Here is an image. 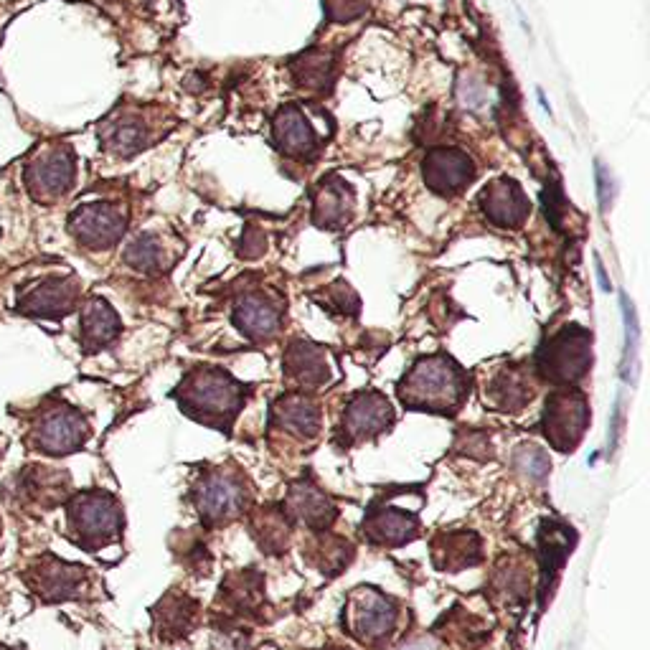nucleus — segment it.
<instances>
[{"label":"nucleus","mask_w":650,"mask_h":650,"mask_svg":"<svg viewBox=\"0 0 650 650\" xmlns=\"http://www.w3.org/2000/svg\"><path fill=\"white\" fill-rule=\"evenodd\" d=\"M183 412L214 430L229 432L247 399V386L216 366H199L188 371L173 392Z\"/></svg>","instance_id":"1"},{"label":"nucleus","mask_w":650,"mask_h":650,"mask_svg":"<svg viewBox=\"0 0 650 650\" xmlns=\"http://www.w3.org/2000/svg\"><path fill=\"white\" fill-rule=\"evenodd\" d=\"M470 379L455 359L437 353L414 361L399 381V399L407 409L432 414H455L468 399Z\"/></svg>","instance_id":"2"},{"label":"nucleus","mask_w":650,"mask_h":650,"mask_svg":"<svg viewBox=\"0 0 650 650\" xmlns=\"http://www.w3.org/2000/svg\"><path fill=\"white\" fill-rule=\"evenodd\" d=\"M191 498L201 521L209 529H221L244 516L252 501V488L237 468H209L191 488Z\"/></svg>","instance_id":"3"},{"label":"nucleus","mask_w":650,"mask_h":650,"mask_svg":"<svg viewBox=\"0 0 650 650\" xmlns=\"http://www.w3.org/2000/svg\"><path fill=\"white\" fill-rule=\"evenodd\" d=\"M122 524L120 503L107 491L79 493L69 503V536L84 551H100L120 541Z\"/></svg>","instance_id":"4"},{"label":"nucleus","mask_w":650,"mask_h":650,"mask_svg":"<svg viewBox=\"0 0 650 650\" xmlns=\"http://www.w3.org/2000/svg\"><path fill=\"white\" fill-rule=\"evenodd\" d=\"M592 369V333L582 325H564L536 351V371L546 381L572 386Z\"/></svg>","instance_id":"5"},{"label":"nucleus","mask_w":650,"mask_h":650,"mask_svg":"<svg viewBox=\"0 0 650 650\" xmlns=\"http://www.w3.org/2000/svg\"><path fill=\"white\" fill-rule=\"evenodd\" d=\"M399 605L376 587H359L348 595L343 625L348 635L364 645H384L397 633Z\"/></svg>","instance_id":"6"},{"label":"nucleus","mask_w":650,"mask_h":650,"mask_svg":"<svg viewBox=\"0 0 650 650\" xmlns=\"http://www.w3.org/2000/svg\"><path fill=\"white\" fill-rule=\"evenodd\" d=\"M544 437L559 452H572L582 442L584 432L590 427V404L577 389H562L549 394L544 407Z\"/></svg>","instance_id":"7"},{"label":"nucleus","mask_w":650,"mask_h":650,"mask_svg":"<svg viewBox=\"0 0 650 650\" xmlns=\"http://www.w3.org/2000/svg\"><path fill=\"white\" fill-rule=\"evenodd\" d=\"M87 437L89 422L82 417V412H77L69 404H54V407L44 409L31 427L34 450L51 455V458L77 452L87 442Z\"/></svg>","instance_id":"8"},{"label":"nucleus","mask_w":650,"mask_h":650,"mask_svg":"<svg viewBox=\"0 0 650 650\" xmlns=\"http://www.w3.org/2000/svg\"><path fill=\"white\" fill-rule=\"evenodd\" d=\"M127 229V216L122 214L120 206L110 201H92L74 209L69 219V232L74 234L82 247L87 249H110L122 239Z\"/></svg>","instance_id":"9"},{"label":"nucleus","mask_w":650,"mask_h":650,"mask_svg":"<svg viewBox=\"0 0 650 650\" xmlns=\"http://www.w3.org/2000/svg\"><path fill=\"white\" fill-rule=\"evenodd\" d=\"M26 582L44 602L79 600L84 595V590H87L89 572L87 567H79V564L61 562L56 557H44L31 564Z\"/></svg>","instance_id":"10"},{"label":"nucleus","mask_w":650,"mask_h":650,"mask_svg":"<svg viewBox=\"0 0 650 650\" xmlns=\"http://www.w3.org/2000/svg\"><path fill=\"white\" fill-rule=\"evenodd\" d=\"M74 153L64 145L36 153L26 166V186L39 201H54L72 188L74 183Z\"/></svg>","instance_id":"11"},{"label":"nucleus","mask_w":650,"mask_h":650,"mask_svg":"<svg viewBox=\"0 0 650 650\" xmlns=\"http://www.w3.org/2000/svg\"><path fill=\"white\" fill-rule=\"evenodd\" d=\"M394 422V409L389 399L379 392H361L346 404L341 432L348 445L353 442L374 440L386 432Z\"/></svg>","instance_id":"12"},{"label":"nucleus","mask_w":650,"mask_h":650,"mask_svg":"<svg viewBox=\"0 0 650 650\" xmlns=\"http://www.w3.org/2000/svg\"><path fill=\"white\" fill-rule=\"evenodd\" d=\"M364 534L376 546H402L419 536L417 508H404L394 501L374 503L364 518Z\"/></svg>","instance_id":"13"},{"label":"nucleus","mask_w":650,"mask_h":650,"mask_svg":"<svg viewBox=\"0 0 650 650\" xmlns=\"http://www.w3.org/2000/svg\"><path fill=\"white\" fill-rule=\"evenodd\" d=\"M422 173L430 191L437 196H458L475 178L473 160L458 148H437L422 160Z\"/></svg>","instance_id":"14"},{"label":"nucleus","mask_w":650,"mask_h":650,"mask_svg":"<svg viewBox=\"0 0 650 650\" xmlns=\"http://www.w3.org/2000/svg\"><path fill=\"white\" fill-rule=\"evenodd\" d=\"M282 511L295 524H305L310 531H328L336 521L338 511L333 501L320 491V485L310 483V480H298L290 485Z\"/></svg>","instance_id":"15"},{"label":"nucleus","mask_w":650,"mask_h":650,"mask_svg":"<svg viewBox=\"0 0 650 650\" xmlns=\"http://www.w3.org/2000/svg\"><path fill=\"white\" fill-rule=\"evenodd\" d=\"M272 140L287 158L315 160L318 158V133L298 105H285L272 120Z\"/></svg>","instance_id":"16"},{"label":"nucleus","mask_w":650,"mask_h":650,"mask_svg":"<svg viewBox=\"0 0 650 650\" xmlns=\"http://www.w3.org/2000/svg\"><path fill=\"white\" fill-rule=\"evenodd\" d=\"M79 285L72 277H49L36 282L18 300V310L34 318H64L77 308Z\"/></svg>","instance_id":"17"},{"label":"nucleus","mask_w":650,"mask_h":650,"mask_svg":"<svg viewBox=\"0 0 650 650\" xmlns=\"http://www.w3.org/2000/svg\"><path fill=\"white\" fill-rule=\"evenodd\" d=\"M480 209L496 226L503 229H518L531 214V204L526 199L524 188L513 178H496L480 193Z\"/></svg>","instance_id":"18"},{"label":"nucleus","mask_w":650,"mask_h":650,"mask_svg":"<svg viewBox=\"0 0 650 650\" xmlns=\"http://www.w3.org/2000/svg\"><path fill=\"white\" fill-rule=\"evenodd\" d=\"M234 325L249 341H267L282 325V300L265 292H247L234 305Z\"/></svg>","instance_id":"19"},{"label":"nucleus","mask_w":650,"mask_h":650,"mask_svg":"<svg viewBox=\"0 0 650 650\" xmlns=\"http://www.w3.org/2000/svg\"><path fill=\"white\" fill-rule=\"evenodd\" d=\"M270 427L295 440H315L320 432V407L308 394H285L270 409Z\"/></svg>","instance_id":"20"},{"label":"nucleus","mask_w":650,"mask_h":650,"mask_svg":"<svg viewBox=\"0 0 650 650\" xmlns=\"http://www.w3.org/2000/svg\"><path fill=\"white\" fill-rule=\"evenodd\" d=\"M353 188L341 176L323 178L313 196V221L320 229H338L351 219Z\"/></svg>","instance_id":"21"},{"label":"nucleus","mask_w":650,"mask_h":650,"mask_svg":"<svg viewBox=\"0 0 650 650\" xmlns=\"http://www.w3.org/2000/svg\"><path fill=\"white\" fill-rule=\"evenodd\" d=\"M282 366H285V374L305 389H318L331 381V366L325 359V351L310 341H292L287 346Z\"/></svg>","instance_id":"22"},{"label":"nucleus","mask_w":650,"mask_h":650,"mask_svg":"<svg viewBox=\"0 0 650 650\" xmlns=\"http://www.w3.org/2000/svg\"><path fill=\"white\" fill-rule=\"evenodd\" d=\"M69 488H72V480L64 470H51L44 465H31L18 478V493L23 496V501L41 508H51L64 501Z\"/></svg>","instance_id":"23"},{"label":"nucleus","mask_w":650,"mask_h":650,"mask_svg":"<svg viewBox=\"0 0 650 650\" xmlns=\"http://www.w3.org/2000/svg\"><path fill=\"white\" fill-rule=\"evenodd\" d=\"M483 559V546L473 531H452L432 541V562L442 572H460Z\"/></svg>","instance_id":"24"},{"label":"nucleus","mask_w":650,"mask_h":650,"mask_svg":"<svg viewBox=\"0 0 650 650\" xmlns=\"http://www.w3.org/2000/svg\"><path fill=\"white\" fill-rule=\"evenodd\" d=\"M485 399L493 404V409H501V412L524 409L534 399V386H531L524 366H508L501 374L493 376V381L485 389Z\"/></svg>","instance_id":"25"},{"label":"nucleus","mask_w":650,"mask_h":650,"mask_svg":"<svg viewBox=\"0 0 650 650\" xmlns=\"http://www.w3.org/2000/svg\"><path fill=\"white\" fill-rule=\"evenodd\" d=\"M102 145L110 153L117 155H135L150 143V127L143 117L125 112V115H112L102 127Z\"/></svg>","instance_id":"26"},{"label":"nucleus","mask_w":650,"mask_h":650,"mask_svg":"<svg viewBox=\"0 0 650 650\" xmlns=\"http://www.w3.org/2000/svg\"><path fill=\"white\" fill-rule=\"evenodd\" d=\"M122 331V323L105 298H89L82 310V343L84 351H100L110 346Z\"/></svg>","instance_id":"27"},{"label":"nucleus","mask_w":650,"mask_h":650,"mask_svg":"<svg viewBox=\"0 0 650 650\" xmlns=\"http://www.w3.org/2000/svg\"><path fill=\"white\" fill-rule=\"evenodd\" d=\"M155 625L160 630V638L176 640L181 635L191 633V628L196 625V617H199V602L191 600L186 595H171L166 600H160V605L153 610Z\"/></svg>","instance_id":"28"},{"label":"nucleus","mask_w":650,"mask_h":650,"mask_svg":"<svg viewBox=\"0 0 650 650\" xmlns=\"http://www.w3.org/2000/svg\"><path fill=\"white\" fill-rule=\"evenodd\" d=\"M295 84L310 92H325L333 84V56L325 49H310L290 61Z\"/></svg>","instance_id":"29"},{"label":"nucleus","mask_w":650,"mask_h":650,"mask_svg":"<svg viewBox=\"0 0 650 650\" xmlns=\"http://www.w3.org/2000/svg\"><path fill=\"white\" fill-rule=\"evenodd\" d=\"M252 536L257 539V544L262 546V551H285L287 536H290V518L285 516V511L277 506L259 508L252 516Z\"/></svg>","instance_id":"30"},{"label":"nucleus","mask_w":650,"mask_h":650,"mask_svg":"<svg viewBox=\"0 0 650 650\" xmlns=\"http://www.w3.org/2000/svg\"><path fill=\"white\" fill-rule=\"evenodd\" d=\"M308 559L320 572L338 574L353 559V549L348 541L338 539V536L328 534V531H318V536H315L313 546L308 551Z\"/></svg>","instance_id":"31"},{"label":"nucleus","mask_w":650,"mask_h":650,"mask_svg":"<svg viewBox=\"0 0 650 650\" xmlns=\"http://www.w3.org/2000/svg\"><path fill=\"white\" fill-rule=\"evenodd\" d=\"M125 262L138 272H155L163 267V244L153 234L133 239L125 249Z\"/></svg>","instance_id":"32"},{"label":"nucleus","mask_w":650,"mask_h":650,"mask_svg":"<svg viewBox=\"0 0 650 650\" xmlns=\"http://www.w3.org/2000/svg\"><path fill=\"white\" fill-rule=\"evenodd\" d=\"M325 295H328V303H323V308L336 310L338 315L356 318L361 303H359V298H356V292H353L346 282H333V285L325 290Z\"/></svg>","instance_id":"33"},{"label":"nucleus","mask_w":650,"mask_h":650,"mask_svg":"<svg viewBox=\"0 0 650 650\" xmlns=\"http://www.w3.org/2000/svg\"><path fill=\"white\" fill-rule=\"evenodd\" d=\"M516 468L524 470L529 478H544L549 473V458H546V452L539 450L536 445H521V450L516 452V458H513Z\"/></svg>","instance_id":"34"},{"label":"nucleus","mask_w":650,"mask_h":650,"mask_svg":"<svg viewBox=\"0 0 650 650\" xmlns=\"http://www.w3.org/2000/svg\"><path fill=\"white\" fill-rule=\"evenodd\" d=\"M325 16L333 23H351L369 11V0H323Z\"/></svg>","instance_id":"35"},{"label":"nucleus","mask_w":650,"mask_h":650,"mask_svg":"<svg viewBox=\"0 0 650 650\" xmlns=\"http://www.w3.org/2000/svg\"><path fill=\"white\" fill-rule=\"evenodd\" d=\"M544 209H546V219L551 221V226H554V229H562V216L564 211H567V204H564L559 183H554V186H549L544 191Z\"/></svg>","instance_id":"36"},{"label":"nucleus","mask_w":650,"mask_h":650,"mask_svg":"<svg viewBox=\"0 0 650 650\" xmlns=\"http://www.w3.org/2000/svg\"><path fill=\"white\" fill-rule=\"evenodd\" d=\"M265 247H267V242H265V234H259V232H249L247 237L242 239V257H247V259H254V257H259V254L265 252Z\"/></svg>","instance_id":"37"},{"label":"nucleus","mask_w":650,"mask_h":650,"mask_svg":"<svg viewBox=\"0 0 650 650\" xmlns=\"http://www.w3.org/2000/svg\"><path fill=\"white\" fill-rule=\"evenodd\" d=\"M597 188H600V206L602 209H607L610 206V188H607V171L602 163H597Z\"/></svg>","instance_id":"38"},{"label":"nucleus","mask_w":650,"mask_h":650,"mask_svg":"<svg viewBox=\"0 0 650 650\" xmlns=\"http://www.w3.org/2000/svg\"><path fill=\"white\" fill-rule=\"evenodd\" d=\"M0 650H23V648H8V645H0Z\"/></svg>","instance_id":"39"},{"label":"nucleus","mask_w":650,"mask_h":650,"mask_svg":"<svg viewBox=\"0 0 650 650\" xmlns=\"http://www.w3.org/2000/svg\"><path fill=\"white\" fill-rule=\"evenodd\" d=\"M331 650H343V648H331Z\"/></svg>","instance_id":"40"}]
</instances>
